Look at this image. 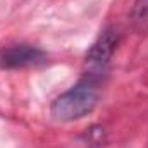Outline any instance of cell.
Returning a JSON list of instances; mask_svg holds the SVG:
<instances>
[{"mask_svg":"<svg viewBox=\"0 0 148 148\" xmlns=\"http://www.w3.org/2000/svg\"><path fill=\"white\" fill-rule=\"evenodd\" d=\"M98 86L90 77L57 97L50 107V112L57 121H76L93 110L98 103Z\"/></svg>","mask_w":148,"mask_h":148,"instance_id":"1","label":"cell"},{"mask_svg":"<svg viewBox=\"0 0 148 148\" xmlns=\"http://www.w3.org/2000/svg\"><path fill=\"white\" fill-rule=\"evenodd\" d=\"M117 41H119L117 33L112 29L103 31L98 36V40L91 45V48L86 55V64L90 66L91 71H100L107 66V62L110 60L112 53L117 47Z\"/></svg>","mask_w":148,"mask_h":148,"instance_id":"2","label":"cell"},{"mask_svg":"<svg viewBox=\"0 0 148 148\" xmlns=\"http://www.w3.org/2000/svg\"><path fill=\"white\" fill-rule=\"evenodd\" d=\"M45 55L35 47L29 45H16L7 48L2 53V62L7 67H26V66H35L43 62Z\"/></svg>","mask_w":148,"mask_h":148,"instance_id":"3","label":"cell"},{"mask_svg":"<svg viewBox=\"0 0 148 148\" xmlns=\"http://www.w3.org/2000/svg\"><path fill=\"white\" fill-rule=\"evenodd\" d=\"M131 23L138 33H148V0H134Z\"/></svg>","mask_w":148,"mask_h":148,"instance_id":"4","label":"cell"}]
</instances>
